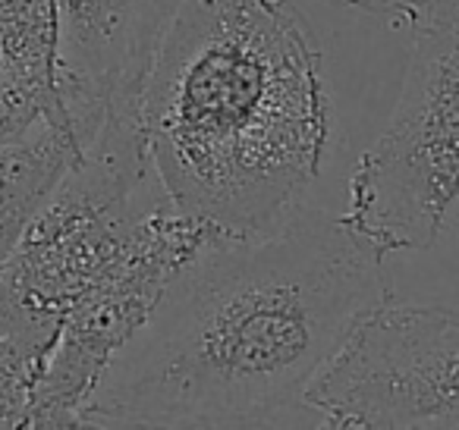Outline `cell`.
Listing matches in <instances>:
<instances>
[{
    "instance_id": "cell-3",
    "label": "cell",
    "mask_w": 459,
    "mask_h": 430,
    "mask_svg": "<svg viewBox=\"0 0 459 430\" xmlns=\"http://www.w3.org/2000/svg\"><path fill=\"white\" fill-rule=\"evenodd\" d=\"M412 51L390 123L356 160L343 220L377 254L444 236L459 176V0L409 20Z\"/></svg>"
},
{
    "instance_id": "cell-5",
    "label": "cell",
    "mask_w": 459,
    "mask_h": 430,
    "mask_svg": "<svg viewBox=\"0 0 459 430\" xmlns=\"http://www.w3.org/2000/svg\"><path fill=\"white\" fill-rule=\"evenodd\" d=\"M221 233L167 195L148 208L108 277L60 317L54 348L32 386L26 427H79L101 374L152 314L173 273Z\"/></svg>"
},
{
    "instance_id": "cell-9",
    "label": "cell",
    "mask_w": 459,
    "mask_h": 430,
    "mask_svg": "<svg viewBox=\"0 0 459 430\" xmlns=\"http://www.w3.org/2000/svg\"><path fill=\"white\" fill-rule=\"evenodd\" d=\"M45 114L64 120V116H60V104L54 95L26 89V85L0 82V142L22 133L29 123L39 120V116H45Z\"/></svg>"
},
{
    "instance_id": "cell-4",
    "label": "cell",
    "mask_w": 459,
    "mask_h": 430,
    "mask_svg": "<svg viewBox=\"0 0 459 430\" xmlns=\"http://www.w3.org/2000/svg\"><path fill=\"white\" fill-rule=\"evenodd\" d=\"M321 427L459 430V317L384 298L365 308L302 392Z\"/></svg>"
},
{
    "instance_id": "cell-2",
    "label": "cell",
    "mask_w": 459,
    "mask_h": 430,
    "mask_svg": "<svg viewBox=\"0 0 459 430\" xmlns=\"http://www.w3.org/2000/svg\"><path fill=\"white\" fill-rule=\"evenodd\" d=\"M160 189L223 233L299 208L331 139L321 51L287 0H186L142 91Z\"/></svg>"
},
{
    "instance_id": "cell-8",
    "label": "cell",
    "mask_w": 459,
    "mask_h": 430,
    "mask_svg": "<svg viewBox=\"0 0 459 430\" xmlns=\"http://www.w3.org/2000/svg\"><path fill=\"white\" fill-rule=\"evenodd\" d=\"M54 0H0V82L54 95Z\"/></svg>"
},
{
    "instance_id": "cell-10",
    "label": "cell",
    "mask_w": 459,
    "mask_h": 430,
    "mask_svg": "<svg viewBox=\"0 0 459 430\" xmlns=\"http://www.w3.org/2000/svg\"><path fill=\"white\" fill-rule=\"evenodd\" d=\"M343 4L346 7L365 10V13H396V16H406V20H415V16L440 7L446 0H343Z\"/></svg>"
},
{
    "instance_id": "cell-6",
    "label": "cell",
    "mask_w": 459,
    "mask_h": 430,
    "mask_svg": "<svg viewBox=\"0 0 459 430\" xmlns=\"http://www.w3.org/2000/svg\"><path fill=\"white\" fill-rule=\"evenodd\" d=\"M186 0H54V95L79 158H148L142 91Z\"/></svg>"
},
{
    "instance_id": "cell-1",
    "label": "cell",
    "mask_w": 459,
    "mask_h": 430,
    "mask_svg": "<svg viewBox=\"0 0 459 430\" xmlns=\"http://www.w3.org/2000/svg\"><path fill=\"white\" fill-rule=\"evenodd\" d=\"M384 298V254L343 217L293 208L255 233H221L173 273L79 427L290 421L350 323Z\"/></svg>"
},
{
    "instance_id": "cell-7",
    "label": "cell",
    "mask_w": 459,
    "mask_h": 430,
    "mask_svg": "<svg viewBox=\"0 0 459 430\" xmlns=\"http://www.w3.org/2000/svg\"><path fill=\"white\" fill-rule=\"evenodd\" d=\"M76 158L66 123L48 114L0 142V267Z\"/></svg>"
}]
</instances>
